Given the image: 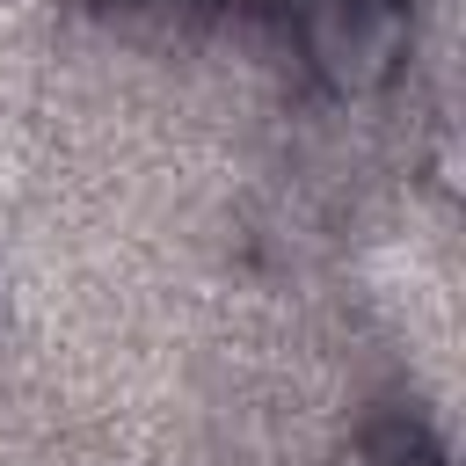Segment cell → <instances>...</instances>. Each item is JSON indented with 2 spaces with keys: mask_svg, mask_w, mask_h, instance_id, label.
<instances>
[{
  "mask_svg": "<svg viewBox=\"0 0 466 466\" xmlns=\"http://www.w3.org/2000/svg\"><path fill=\"white\" fill-rule=\"evenodd\" d=\"M306 58L335 95H371L408 58V0H313Z\"/></svg>",
  "mask_w": 466,
  "mask_h": 466,
  "instance_id": "6da1fadb",
  "label": "cell"
},
{
  "mask_svg": "<svg viewBox=\"0 0 466 466\" xmlns=\"http://www.w3.org/2000/svg\"><path fill=\"white\" fill-rule=\"evenodd\" d=\"M350 466H444V459H437V444L415 422H379V430H364Z\"/></svg>",
  "mask_w": 466,
  "mask_h": 466,
  "instance_id": "7a4b0ae2",
  "label": "cell"
}]
</instances>
